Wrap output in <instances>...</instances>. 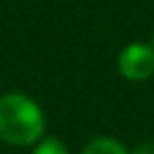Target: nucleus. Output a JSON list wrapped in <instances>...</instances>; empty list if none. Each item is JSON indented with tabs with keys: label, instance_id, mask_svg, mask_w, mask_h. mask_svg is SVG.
<instances>
[{
	"label": "nucleus",
	"instance_id": "1",
	"mask_svg": "<svg viewBox=\"0 0 154 154\" xmlns=\"http://www.w3.org/2000/svg\"><path fill=\"white\" fill-rule=\"evenodd\" d=\"M45 135V114L40 106L21 93L0 97V139L11 146H32Z\"/></svg>",
	"mask_w": 154,
	"mask_h": 154
},
{
	"label": "nucleus",
	"instance_id": "5",
	"mask_svg": "<svg viewBox=\"0 0 154 154\" xmlns=\"http://www.w3.org/2000/svg\"><path fill=\"white\" fill-rule=\"evenodd\" d=\"M152 49H154V36H152Z\"/></svg>",
	"mask_w": 154,
	"mask_h": 154
},
{
	"label": "nucleus",
	"instance_id": "3",
	"mask_svg": "<svg viewBox=\"0 0 154 154\" xmlns=\"http://www.w3.org/2000/svg\"><path fill=\"white\" fill-rule=\"evenodd\" d=\"M80 154H129V150L114 137H95Z\"/></svg>",
	"mask_w": 154,
	"mask_h": 154
},
{
	"label": "nucleus",
	"instance_id": "4",
	"mask_svg": "<svg viewBox=\"0 0 154 154\" xmlns=\"http://www.w3.org/2000/svg\"><path fill=\"white\" fill-rule=\"evenodd\" d=\"M32 154H70V152L63 146V141H59L57 137H42L40 141H36Z\"/></svg>",
	"mask_w": 154,
	"mask_h": 154
},
{
	"label": "nucleus",
	"instance_id": "2",
	"mask_svg": "<svg viewBox=\"0 0 154 154\" xmlns=\"http://www.w3.org/2000/svg\"><path fill=\"white\" fill-rule=\"evenodd\" d=\"M118 72L133 82L148 80L154 74V49L148 42H131L118 53Z\"/></svg>",
	"mask_w": 154,
	"mask_h": 154
}]
</instances>
